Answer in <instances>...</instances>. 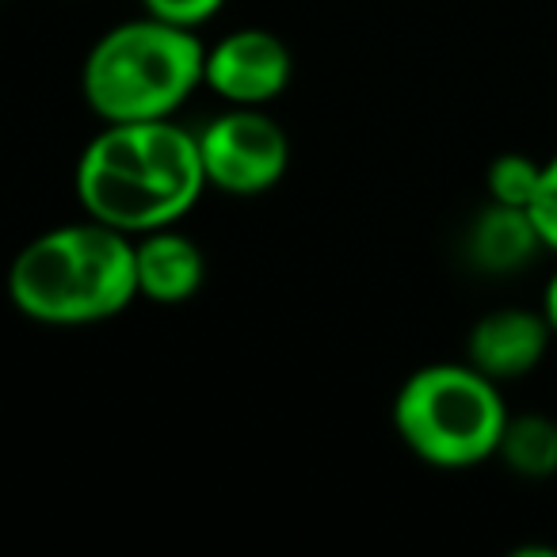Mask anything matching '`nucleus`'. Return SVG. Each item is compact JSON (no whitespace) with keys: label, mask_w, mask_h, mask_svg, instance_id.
<instances>
[{"label":"nucleus","mask_w":557,"mask_h":557,"mask_svg":"<svg viewBox=\"0 0 557 557\" xmlns=\"http://www.w3.org/2000/svg\"><path fill=\"white\" fill-rule=\"evenodd\" d=\"M73 191L88 218L131 237L176 225L207 191L195 131L172 119L103 123L81 149Z\"/></svg>","instance_id":"obj_1"},{"label":"nucleus","mask_w":557,"mask_h":557,"mask_svg":"<svg viewBox=\"0 0 557 557\" xmlns=\"http://www.w3.org/2000/svg\"><path fill=\"white\" fill-rule=\"evenodd\" d=\"M9 298L27 321L50 329L119 318L138 298L134 237L96 218L54 225L9 263Z\"/></svg>","instance_id":"obj_2"},{"label":"nucleus","mask_w":557,"mask_h":557,"mask_svg":"<svg viewBox=\"0 0 557 557\" xmlns=\"http://www.w3.org/2000/svg\"><path fill=\"white\" fill-rule=\"evenodd\" d=\"M207 42L191 27L138 16L103 32L81 70L85 103L103 123L172 119L202 88Z\"/></svg>","instance_id":"obj_3"},{"label":"nucleus","mask_w":557,"mask_h":557,"mask_svg":"<svg viewBox=\"0 0 557 557\" xmlns=\"http://www.w3.org/2000/svg\"><path fill=\"white\" fill-rule=\"evenodd\" d=\"M508 409L500 382L473 363H432L412 371L394 397V428L428 466L470 470L500 447Z\"/></svg>","instance_id":"obj_4"},{"label":"nucleus","mask_w":557,"mask_h":557,"mask_svg":"<svg viewBox=\"0 0 557 557\" xmlns=\"http://www.w3.org/2000/svg\"><path fill=\"white\" fill-rule=\"evenodd\" d=\"M207 187L222 195H263L290 164L287 131L263 108H230L195 131Z\"/></svg>","instance_id":"obj_5"},{"label":"nucleus","mask_w":557,"mask_h":557,"mask_svg":"<svg viewBox=\"0 0 557 557\" xmlns=\"http://www.w3.org/2000/svg\"><path fill=\"white\" fill-rule=\"evenodd\" d=\"M290 73L295 62L287 42L263 27H240L207 47L202 88H210L230 108H268L287 92Z\"/></svg>","instance_id":"obj_6"},{"label":"nucleus","mask_w":557,"mask_h":557,"mask_svg":"<svg viewBox=\"0 0 557 557\" xmlns=\"http://www.w3.org/2000/svg\"><path fill=\"white\" fill-rule=\"evenodd\" d=\"M549 336H554V329H549L546 313L508 306V310L485 313L470 329L466 356L493 382H511L531 374L542 363V356L549 348Z\"/></svg>","instance_id":"obj_7"},{"label":"nucleus","mask_w":557,"mask_h":557,"mask_svg":"<svg viewBox=\"0 0 557 557\" xmlns=\"http://www.w3.org/2000/svg\"><path fill=\"white\" fill-rule=\"evenodd\" d=\"M134 271H138V298L180 306L199 295L207 283V256L187 233L164 225L134 240Z\"/></svg>","instance_id":"obj_8"},{"label":"nucleus","mask_w":557,"mask_h":557,"mask_svg":"<svg viewBox=\"0 0 557 557\" xmlns=\"http://www.w3.org/2000/svg\"><path fill=\"white\" fill-rule=\"evenodd\" d=\"M542 248V237L534 230L527 207H504V202H488L478 218H473L470 233H466V256L478 271L488 275H508L534 260Z\"/></svg>","instance_id":"obj_9"},{"label":"nucleus","mask_w":557,"mask_h":557,"mask_svg":"<svg viewBox=\"0 0 557 557\" xmlns=\"http://www.w3.org/2000/svg\"><path fill=\"white\" fill-rule=\"evenodd\" d=\"M496 455L511 473L527 481H546L557 473V420L549 417H508Z\"/></svg>","instance_id":"obj_10"},{"label":"nucleus","mask_w":557,"mask_h":557,"mask_svg":"<svg viewBox=\"0 0 557 557\" xmlns=\"http://www.w3.org/2000/svg\"><path fill=\"white\" fill-rule=\"evenodd\" d=\"M542 164H534L523 153H500L485 172L488 199L504 202V207H531L534 187H539Z\"/></svg>","instance_id":"obj_11"},{"label":"nucleus","mask_w":557,"mask_h":557,"mask_svg":"<svg viewBox=\"0 0 557 557\" xmlns=\"http://www.w3.org/2000/svg\"><path fill=\"white\" fill-rule=\"evenodd\" d=\"M527 214H531L534 230H539L542 248L557 252V153L542 164L539 187H534V199L527 207Z\"/></svg>","instance_id":"obj_12"},{"label":"nucleus","mask_w":557,"mask_h":557,"mask_svg":"<svg viewBox=\"0 0 557 557\" xmlns=\"http://www.w3.org/2000/svg\"><path fill=\"white\" fill-rule=\"evenodd\" d=\"M222 4L225 0H141V9H146L149 16L164 20V24H176V27H191V32L210 24V20L222 12Z\"/></svg>","instance_id":"obj_13"},{"label":"nucleus","mask_w":557,"mask_h":557,"mask_svg":"<svg viewBox=\"0 0 557 557\" xmlns=\"http://www.w3.org/2000/svg\"><path fill=\"white\" fill-rule=\"evenodd\" d=\"M542 313H546L549 329L557 333V275L549 278V287H546V298H542Z\"/></svg>","instance_id":"obj_14"}]
</instances>
